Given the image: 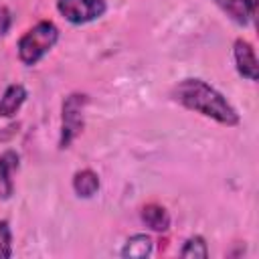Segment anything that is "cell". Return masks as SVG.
<instances>
[{"label": "cell", "instance_id": "8fae6325", "mask_svg": "<svg viewBox=\"0 0 259 259\" xmlns=\"http://www.w3.org/2000/svg\"><path fill=\"white\" fill-rule=\"evenodd\" d=\"M152 239L144 233H138V235H132L125 245L121 247V257H136V259H142V257H150L152 255Z\"/></svg>", "mask_w": 259, "mask_h": 259}, {"label": "cell", "instance_id": "6da1fadb", "mask_svg": "<svg viewBox=\"0 0 259 259\" xmlns=\"http://www.w3.org/2000/svg\"><path fill=\"white\" fill-rule=\"evenodd\" d=\"M170 97L176 103H180L182 107L196 111L208 119H214L221 125L233 127V125H239V121H241V117H239L237 109L231 105V101L219 89H214L212 85H208L202 79L188 77V79L178 81L172 87Z\"/></svg>", "mask_w": 259, "mask_h": 259}, {"label": "cell", "instance_id": "8992f818", "mask_svg": "<svg viewBox=\"0 0 259 259\" xmlns=\"http://www.w3.org/2000/svg\"><path fill=\"white\" fill-rule=\"evenodd\" d=\"M20 156L14 150H4L0 154V200H8L14 192L12 174L18 170Z\"/></svg>", "mask_w": 259, "mask_h": 259}, {"label": "cell", "instance_id": "9c48e42d", "mask_svg": "<svg viewBox=\"0 0 259 259\" xmlns=\"http://www.w3.org/2000/svg\"><path fill=\"white\" fill-rule=\"evenodd\" d=\"M73 190L81 198L95 196L97 190H99V176L93 170H89V168L75 172V176H73Z\"/></svg>", "mask_w": 259, "mask_h": 259}, {"label": "cell", "instance_id": "7a4b0ae2", "mask_svg": "<svg viewBox=\"0 0 259 259\" xmlns=\"http://www.w3.org/2000/svg\"><path fill=\"white\" fill-rule=\"evenodd\" d=\"M59 40V28L51 20H40L28 28L18 40V59L32 67L36 65Z\"/></svg>", "mask_w": 259, "mask_h": 259}, {"label": "cell", "instance_id": "5b68a950", "mask_svg": "<svg viewBox=\"0 0 259 259\" xmlns=\"http://www.w3.org/2000/svg\"><path fill=\"white\" fill-rule=\"evenodd\" d=\"M233 57H235V67H237L239 75L249 79V81H257L259 65H257V57H255L253 45L249 40H245V38H237L235 45H233Z\"/></svg>", "mask_w": 259, "mask_h": 259}, {"label": "cell", "instance_id": "277c9868", "mask_svg": "<svg viewBox=\"0 0 259 259\" xmlns=\"http://www.w3.org/2000/svg\"><path fill=\"white\" fill-rule=\"evenodd\" d=\"M57 10L71 24H87L105 14V0H57Z\"/></svg>", "mask_w": 259, "mask_h": 259}, {"label": "cell", "instance_id": "3957f363", "mask_svg": "<svg viewBox=\"0 0 259 259\" xmlns=\"http://www.w3.org/2000/svg\"><path fill=\"white\" fill-rule=\"evenodd\" d=\"M85 93H69L61 105V136L59 148H69L85 127V107H87Z\"/></svg>", "mask_w": 259, "mask_h": 259}, {"label": "cell", "instance_id": "ba28073f", "mask_svg": "<svg viewBox=\"0 0 259 259\" xmlns=\"http://www.w3.org/2000/svg\"><path fill=\"white\" fill-rule=\"evenodd\" d=\"M26 101V89L20 83H12L4 89L0 97V117H12Z\"/></svg>", "mask_w": 259, "mask_h": 259}, {"label": "cell", "instance_id": "7c38bea8", "mask_svg": "<svg viewBox=\"0 0 259 259\" xmlns=\"http://www.w3.org/2000/svg\"><path fill=\"white\" fill-rule=\"evenodd\" d=\"M180 257H186V259H206L208 257V247H206V241L200 237V235H194V237H188L180 249Z\"/></svg>", "mask_w": 259, "mask_h": 259}, {"label": "cell", "instance_id": "30bf717a", "mask_svg": "<svg viewBox=\"0 0 259 259\" xmlns=\"http://www.w3.org/2000/svg\"><path fill=\"white\" fill-rule=\"evenodd\" d=\"M142 221L146 227H150L152 231H158V233H164L170 229V214L164 206L160 204H146L142 208Z\"/></svg>", "mask_w": 259, "mask_h": 259}, {"label": "cell", "instance_id": "52a82bcc", "mask_svg": "<svg viewBox=\"0 0 259 259\" xmlns=\"http://www.w3.org/2000/svg\"><path fill=\"white\" fill-rule=\"evenodd\" d=\"M214 4L237 24H249L255 18L257 0H214Z\"/></svg>", "mask_w": 259, "mask_h": 259}, {"label": "cell", "instance_id": "5bb4252c", "mask_svg": "<svg viewBox=\"0 0 259 259\" xmlns=\"http://www.w3.org/2000/svg\"><path fill=\"white\" fill-rule=\"evenodd\" d=\"M10 24H12V14H10L8 8L2 6V8H0V36H4V34L8 32Z\"/></svg>", "mask_w": 259, "mask_h": 259}, {"label": "cell", "instance_id": "4fadbf2b", "mask_svg": "<svg viewBox=\"0 0 259 259\" xmlns=\"http://www.w3.org/2000/svg\"><path fill=\"white\" fill-rule=\"evenodd\" d=\"M12 257V231L8 221H0V259Z\"/></svg>", "mask_w": 259, "mask_h": 259}]
</instances>
